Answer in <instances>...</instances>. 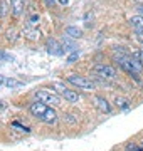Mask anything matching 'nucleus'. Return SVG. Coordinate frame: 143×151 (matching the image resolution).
I'll return each mask as SVG.
<instances>
[{"mask_svg":"<svg viewBox=\"0 0 143 151\" xmlns=\"http://www.w3.org/2000/svg\"><path fill=\"white\" fill-rule=\"evenodd\" d=\"M29 111H30L32 116H35L39 121H42L46 124H54L57 121V113H56L54 109L51 108V106H47V104L37 101V99L29 106Z\"/></svg>","mask_w":143,"mask_h":151,"instance_id":"obj_1","label":"nucleus"},{"mask_svg":"<svg viewBox=\"0 0 143 151\" xmlns=\"http://www.w3.org/2000/svg\"><path fill=\"white\" fill-rule=\"evenodd\" d=\"M67 82H71L72 86L79 87V89H86V91H91V89H94V87H96V84H94L91 79L84 77V76H79V74L67 76Z\"/></svg>","mask_w":143,"mask_h":151,"instance_id":"obj_2","label":"nucleus"},{"mask_svg":"<svg viewBox=\"0 0 143 151\" xmlns=\"http://www.w3.org/2000/svg\"><path fill=\"white\" fill-rule=\"evenodd\" d=\"M35 99L40 101V103L47 104V106H59L61 104V97L57 94L51 91H46V89H40V91H35Z\"/></svg>","mask_w":143,"mask_h":151,"instance_id":"obj_3","label":"nucleus"},{"mask_svg":"<svg viewBox=\"0 0 143 151\" xmlns=\"http://www.w3.org/2000/svg\"><path fill=\"white\" fill-rule=\"evenodd\" d=\"M94 72L96 76H99L101 79H116V70L111 65H105V64H98L94 65Z\"/></svg>","mask_w":143,"mask_h":151,"instance_id":"obj_4","label":"nucleus"},{"mask_svg":"<svg viewBox=\"0 0 143 151\" xmlns=\"http://www.w3.org/2000/svg\"><path fill=\"white\" fill-rule=\"evenodd\" d=\"M46 47H47V52L52 55H62L64 54V49L61 45L56 39H47V42H46Z\"/></svg>","mask_w":143,"mask_h":151,"instance_id":"obj_5","label":"nucleus"},{"mask_svg":"<svg viewBox=\"0 0 143 151\" xmlns=\"http://www.w3.org/2000/svg\"><path fill=\"white\" fill-rule=\"evenodd\" d=\"M22 35L25 39H29V40H39L42 34H40V30H39L37 27H29L27 25V27L22 29Z\"/></svg>","mask_w":143,"mask_h":151,"instance_id":"obj_6","label":"nucleus"},{"mask_svg":"<svg viewBox=\"0 0 143 151\" xmlns=\"http://www.w3.org/2000/svg\"><path fill=\"white\" fill-rule=\"evenodd\" d=\"M93 101H94V106L101 111V113H111V106L110 103L106 101L105 97H101V96H94L93 97Z\"/></svg>","mask_w":143,"mask_h":151,"instance_id":"obj_7","label":"nucleus"},{"mask_svg":"<svg viewBox=\"0 0 143 151\" xmlns=\"http://www.w3.org/2000/svg\"><path fill=\"white\" fill-rule=\"evenodd\" d=\"M10 7H12V14H14L15 17H19L24 12L25 0H10Z\"/></svg>","mask_w":143,"mask_h":151,"instance_id":"obj_8","label":"nucleus"},{"mask_svg":"<svg viewBox=\"0 0 143 151\" xmlns=\"http://www.w3.org/2000/svg\"><path fill=\"white\" fill-rule=\"evenodd\" d=\"M115 106L121 111H128V109L131 108V101L126 99V97H121V96H116L115 97Z\"/></svg>","mask_w":143,"mask_h":151,"instance_id":"obj_9","label":"nucleus"},{"mask_svg":"<svg viewBox=\"0 0 143 151\" xmlns=\"http://www.w3.org/2000/svg\"><path fill=\"white\" fill-rule=\"evenodd\" d=\"M62 97H64V99H66L67 103H77V101H79V99H81V96H79V94H77L76 91H71V89H66V91L62 92Z\"/></svg>","mask_w":143,"mask_h":151,"instance_id":"obj_10","label":"nucleus"},{"mask_svg":"<svg viewBox=\"0 0 143 151\" xmlns=\"http://www.w3.org/2000/svg\"><path fill=\"white\" fill-rule=\"evenodd\" d=\"M66 35L71 39H79L81 35H83V30L77 27H72V25H69V27H66Z\"/></svg>","mask_w":143,"mask_h":151,"instance_id":"obj_11","label":"nucleus"},{"mask_svg":"<svg viewBox=\"0 0 143 151\" xmlns=\"http://www.w3.org/2000/svg\"><path fill=\"white\" fill-rule=\"evenodd\" d=\"M130 24H131L135 30H142L143 29V15H135L130 19Z\"/></svg>","mask_w":143,"mask_h":151,"instance_id":"obj_12","label":"nucleus"},{"mask_svg":"<svg viewBox=\"0 0 143 151\" xmlns=\"http://www.w3.org/2000/svg\"><path fill=\"white\" fill-rule=\"evenodd\" d=\"M39 22H40V15H39V14H32V15L29 17L27 25H29V27H37Z\"/></svg>","mask_w":143,"mask_h":151,"instance_id":"obj_13","label":"nucleus"},{"mask_svg":"<svg viewBox=\"0 0 143 151\" xmlns=\"http://www.w3.org/2000/svg\"><path fill=\"white\" fill-rule=\"evenodd\" d=\"M5 86L7 87H19L20 86V82L15 81V79H5Z\"/></svg>","mask_w":143,"mask_h":151,"instance_id":"obj_14","label":"nucleus"},{"mask_svg":"<svg viewBox=\"0 0 143 151\" xmlns=\"http://www.w3.org/2000/svg\"><path fill=\"white\" fill-rule=\"evenodd\" d=\"M131 55L135 57V59L140 60V62H142V65H143V49H140V50H135V52H133Z\"/></svg>","mask_w":143,"mask_h":151,"instance_id":"obj_15","label":"nucleus"},{"mask_svg":"<svg viewBox=\"0 0 143 151\" xmlns=\"http://www.w3.org/2000/svg\"><path fill=\"white\" fill-rule=\"evenodd\" d=\"M7 14V2H0V15H5Z\"/></svg>","mask_w":143,"mask_h":151,"instance_id":"obj_16","label":"nucleus"},{"mask_svg":"<svg viewBox=\"0 0 143 151\" xmlns=\"http://www.w3.org/2000/svg\"><path fill=\"white\" fill-rule=\"evenodd\" d=\"M77 57H79V52H77V50H74V52H72V54L69 55V57H67V62H74V60H76Z\"/></svg>","mask_w":143,"mask_h":151,"instance_id":"obj_17","label":"nucleus"},{"mask_svg":"<svg viewBox=\"0 0 143 151\" xmlns=\"http://www.w3.org/2000/svg\"><path fill=\"white\" fill-rule=\"evenodd\" d=\"M14 128H19V131H25V133H30V129H29V128H25V126H20L19 123H14Z\"/></svg>","mask_w":143,"mask_h":151,"instance_id":"obj_18","label":"nucleus"},{"mask_svg":"<svg viewBox=\"0 0 143 151\" xmlns=\"http://www.w3.org/2000/svg\"><path fill=\"white\" fill-rule=\"evenodd\" d=\"M52 86H54L56 89H57V91H61V92H64V91H66V87L62 86L61 82H56V84H52Z\"/></svg>","mask_w":143,"mask_h":151,"instance_id":"obj_19","label":"nucleus"},{"mask_svg":"<svg viewBox=\"0 0 143 151\" xmlns=\"http://www.w3.org/2000/svg\"><path fill=\"white\" fill-rule=\"evenodd\" d=\"M54 4H56V0H46V5L47 7H52Z\"/></svg>","mask_w":143,"mask_h":151,"instance_id":"obj_20","label":"nucleus"},{"mask_svg":"<svg viewBox=\"0 0 143 151\" xmlns=\"http://www.w3.org/2000/svg\"><path fill=\"white\" fill-rule=\"evenodd\" d=\"M136 9H138V12H140V14L143 15V4H138V5H136Z\"/></svg>","mask_w":143,"mask_h":151,"instance_id":"obj_21","label":"nucleus"},{"mask_svg":"<svg viewBox=\"0 0 143 151\" xmlns=\"http://www.w3.org/2000/svg\"><path fill=\"white\" fill-rule=\"evenodd\" d=\"M2 84H5V77H4V76H0V86H2Z\"/></svg>","mask_w":143,"mask_h":151,"instance_id":"obj_22","label":"nucleus"},{"mask_svg":"<svg viewBox=\"0 0 143 151\" xmlns=\"http://www.w3.org/2000/svg\"><path fill=\"white\" fill-rule=\"evenodd\" d=\"M5 108V104H4V101H0V109H4Z\"/></svg>","mask_w":143,"mask_h":151,"instance_id":"obj_23","label":"nucleus"},{"mask_svg":"<svg viewBox=\"0 0 143 151\" xmlns=\"http://www.w3.org/2000/svg\"><path fill=\"white\" fill-rule=\"evenodd\" d=\"M142 148H143V143H142Z\"/></svg>","mask_w":143,"mask_h":151,"instance_id":"obj_24","label":"nucleus"}]
</instances>
